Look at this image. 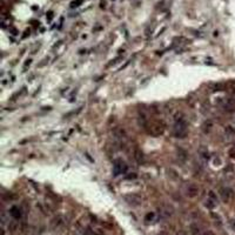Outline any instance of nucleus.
<instances>
[{
    "label": "nucleus",
    "instance_id": "11",
    "mask_svg": "<svg viewBox=\"0 0 235 235\" xmlns=\"http://www.w3.org/2000/svg\"><path fill=\"white\" fill-rule=\"evenodd\" d=\"M189 229H190V232H192L193 235H201V227L198 223H192Z\"/></svg>",
    "mask_w": 235,
    "mask_h": 235
},
{
    "label": "nucleus",
    "instance_id": "8",
    "mask_svg": "<svg viewBox=\"0 0 235 235\" xmlns=\"http://www.w3.org/2000/svg\"><path fill=\"white\" fill-rule=\"evenodd\" d=\"M223 109L228 113H233L235 112V101L233 99H227L224 100V102L222 104Z\"/></svg>",
    "mask_w": 235,
    "mask_h": 235
},
{
    "label": "nucleus",
    "instance_id": "22",
    "mask_svg": "<svg viewBox=\"0 0 235 235\" xmlns=\"http://www.w3.org/2000/svg\"><path fill=\"white\" fill-rule=\"evenodd\" d=\"M53 18V12H48V20H52Z\"/></svg>",
    "mask_w": 235,
    "mask_h": 235
},
{
    "label": "nucleus",
    "instance_id": "25",
    "mask_svg": "<svg viewBox=\"0 0 235 235\" xmlns=\"http://www.w3.org/2000/svg\"><path fill=\"white\" fill-rule=\"evenodd\" d=\"M177 235H186L185 233H180V234H177Z\"/></svg>",
    "mask_w": 235,
    "mask_h": 235
},
{
    "label": "nucleus",
    "instance_id": "12",
    "mask_svg": "<svg viewBox=\"0 0 235 235\" xmlns=\"http://www.w3.org/2000/svg\"><path fill=\"white\" fill-rule=\"evenodd\" d=\"M212 127H213V122L209 121V120H207V121H205V122L202 123V130H203V133H206V134L211 132Z\"/></svg>",
    "mask_w": 235,
    "mask_h": 235
},
{
    "label": "nucleus",
    "instance_id": "5",
    "mask_svg": "<svg viewBox=\"0 0 235 235\" xmlns=\"http://www.w3.org/2000/svg\"><path fill=\"white\" fill-rule=\"evenodd\" d=\"M123 199L130 206H139L142 202V199H141V196H139L138 194H127V195H125L123 196Z\"/></svg>",
    "mask_w": 235,
    "mask_h": 235
},
{
    "label": "nucleus",
    "instance_id": "6",
    "mask_svg": "<svg viewBox=\"0 0 235 235\" xmlns=\"http://www.w3.org/2000/svg\"><path fill=\"white\" fill-rule=\"evenodd\" d=\"M133 156H134V160L136 161V164H143L145 162V155L139 147H134V151H133Z\"/></svg>",
    "mask_w": 235,
    "mask_h": 235
},
{
    "label": "nucleus",
    "instance_id": "3",
    "mask_svg": "<svg viewBox=\"0 0 235 235\" xmlns=\"http://www.w3.org/2000/svg\"><path fill=\"white\" fill-rule=\"evenodd\" d=\"M127 164L123 161L122 159H117L114 160V164H113V174L115 176L120 175V174H125L127 172Z\"/></svg>",
    "mask_w": 235,
    "mask_h": 235
},
{
    "label": "nucleus",
    "instance_id": "15",
    "mask_svg": "<svg viewBox=\"0 0 235 235\" xmlns=\"http://www.w3.org/2000/svg\"><path fill=\"white\" fill-rule=\"evenodd\" d=\"M177 154H179L177 156L180 159H182V160H186V159H187V153L185 152L183 149H179V151H177Z\"/></svg>",
    "mask_w": 235,
    "mask_h": 235
},
{
    "label": "nucleus",
    "instance_id": "23",
    "mask_svg": "<svg viewBox=\"0 0 235 235\" xmlns=\"http://www.w3.org/2000/svg\"><path fill=\"white\" fill-rule=\"evenodd\" d=\"M205 235H214V234H213V233H212V232H206V233H205Z\"/></svg>",
    "mask_w": 235,
    "mask_h": 235
},
{
    "label": "nucleus",
    "instance_id": "17",
    "mask_svg": "<svg viewBox=\"0 0 235 235\" xmlns=\"http://www.w3.org/2000/svg\"><path fill=\"white\" fill-rule=\"evenodd\" d=\"M153 217H154V213H148L146 215V217H145V221H146V222H149V221L153 220Z\"/></svg>",
    "mask_w": 235,
    "mask_h": 235
},
{
    "label": "nucleus",
    "instance_id": "19",
    "mask_svg": "<svg viewBox=\"0 0 235 235\" xmlns=\"http://www.w3.org/2000/svg\"><path fill=\"white\" fill-rule=\"evenodd\" d=\"M228 155H229V156H230L232 159H235V146H234V147H232V148L229 149Z\"/></svg>",
    "mask_w": 235,
    "mask_h": 235
},
{
    "label": "nucleus",
    "instance_id": "4",
    "mask_svg": "<svg viewBox=\"0 0 235 235\" xmlns=\"http://www.w3.org/2000/svg\"><path fill=\"white\" fill-rule=\"evenodd\" d=\"M219 195L224 203H229L234 198V190L229 187H221L219 189Z\"/></svg>",
    "mask_w": 235,
    "mask_h": 235
},
{
    "label": "nucleus",
    "instance_id": "21",
    "mask_svg": "<svg viewBox=\"0 0 235 235\" xmlns=\"http://www.w3.org/2000/svg\"><path fill=\"white\" fill-rule=\"evenodd\" d=\"M135 177H136V174H135V173H132V175L127 176V179H135Z\"/></svg>",
    "mask_w": 235,
    "mask_h": 235
},
{
    "label": "nucleus",
    "instance_id": "18",
    "mask_svg": "<svg viewBox=\"0 0 235 235\" xmlns=\"http://www.w3.org/2000/svg\"><path fill=\"white\" fill-rule=\"evenodd\" d=\"M224 89V85L223 83H217L214 86V91H223Z\"/></svg>",
    "mask_w": 235,
    "mask_h": 235
},
{
    "label": "nucleus",
    "instance_id": "20",
    "mask_svg": "<svg viewBox=\"0 0 235 235\" xmlns=\"http://www.w3.org/2000/svg\"><path fill=\"white\" fill-rule=\"evenodd\" d=\"M31 62H32V60H31V59L26 60V62H25V65H24V68H26L27 66H29V65H31Z\"/></svg>",
    "mask_w": 235,
    "mask_h": 235
},
{
    "label": "nucleus",
    "instance_id": "7",
    "mask_svg": "<svg viewBox=\"0 0 235 235\" xmlns=\"http://www.w3.org/2000/svg\"><path fill=\"white\" fill-rule=\"evenodd\" d=\"M112 133H113V135H114L117 139H120V140H122V139H126V138H127L126 130H125L122 127H120V126L114 127V128L112 129Z\"/></svg>",
    "mask_w": 235,
    "mask_h": 235
},
{
    "label": "nucleus",
    "instance_id": "14",
    "mask_svg": "<svg viewBox=\"0 0 235 235\" xmlns=\"http://www.w3.org/2000/svg\"><path fill=\"white\" fill-rule=\"evenodd\" d=\"M208 199L212 200L214 203H216L217 205V196H216V193H215V192L209 190V193H208Z\"/></svg>",
    "mask_w": 235,
    "mask_h": 235
},
{
    "label": "nucleus",
    "instance_id": "13",
    "mask_svg": "<svg viewBox=\"0 0 235 235\" xmlns=\"http://www.w3.org/2000/svg\"><path fill=\"white\" fill-rule=\"evenodd\" d=\"M62 222H64V219H62V216H57V217H54V219H53L52 224H53V227H59L60 224H62Z\"/></svg>",
    "mask_w": 235,
    "mask_h": 235
},
{
    "label": "nucleus",
    "instance_id": "1",
    "mask_svg": "<svg viewBox=\"0 0 235 235\" xmlns=\"http://www.w3.org/2000/svg\"><path fill=\"white\" fill-rule=\"evenodd\" d=\"M187 121L182 113H176L174 115V136L179 139H185L187 136Z\"/></svg>",
    "mask_w": 235,
    "mask_h": 235
},
{
    "label": "nucleus",
    "instance_id": "9",
    "mask_svg": "<svg viewBox=\"0 0 235 235\" xmlns=\"http://www.w3.org/2000/svg\"><path fill=\"white\" fill-rule=\"evenodd\" d=\"M10 214H11V216L14 219V220H19L20 217H21V209L18 207V206H12L11 209H10Z\"/></svg>",
    "mask_w": 235,
    "mask_h": 235
},
{
    "label": "nucleus",
    "instance_id": "10",
    "mask_svg": "<svg viewBox=\"0 0 235 235\" xmlns=\"http://www.w3.org/2000/svg\"><path fill=\"white\" fill-rule=\"evenodd\" d=\"M198 194H199V187L196 186V185H190L189 187L187 188V196L188 198H195V196H198Z\"/></svg>",
    "mask_w": 235,
    "mask_h": 235
},
{
    "label": "nucleus",
    "instance_id": "24",
    "mask_svg": "<svg viewBox=\"0 0 235 235\" xmlns=\"http://www.w3.org/2000/svg\"><path fill=\"white\" fill-rule=\"evenodd\" d=\"M232 227H233L234 230H235V221H232Z\"/></svg>",
    "mask_w": 235,
    "mask_h": 235
},
{
    "label": "nucleus",
    "instance_id": "2",
    "mask_svg": "<svg viewBox=\"0 0 235 235\" xmlns=\"http://www.w3.org/2000/svg\"><path fill=\"white\" fill-rule=\"evenodd\" d=\"M166 130V123L162 120H158V121H154L153 123L149 125V127L147 129V132L149 134L154 135V136H159V135H162Z\"/></svg>",
    "mask_w": 235,
    "mask_h": 235
},
{
    "label": "nucleus",
    "instance_id": "16",
    "mask_svg": "<svg viewBox=\"0 0 235 235\" xmlns=\"http://www.w3.org/2000/svg\"><path fill=\"white\" fill-rule=\"evenodd\" d=\"M82 2H83V0H74L70 2V7H78V6L81 5Z\"/></svg>",
    "mask_w": 235,
    "mask_h": 235
}]
</instances>
